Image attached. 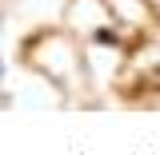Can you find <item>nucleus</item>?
<instances>
[{
	"instance_id": "f257e3e1",
	"label": "nucleus",
	"mask_w": 160,
	"mask_h": 155,
	"mask_svg": "<svg viewBox=\"0 0 160 155\" xmlns=\"http://www.w3.org/2000/svg\"><path fill=\"white\" fill-rule=\"evenodd\" d=\"M92 40H96V44H104V48H112V44H116V32H112V28H100Z\"/></svg>"
},
{
	"instance_id": "f03ea898",
	"label": "nucleus",
	"mask_w": 160,
	"mask_h": 155,
	"mask_svg": "<svg viewBox=\"0 0 160 155\" xmlns=\"http://www.w3.org/2000/svg\"><path fill=\"white\" fill-rule=\"evenodd\" d=\"M0 76H4V68H0Z\"/></svg>"
}]
</instances>
